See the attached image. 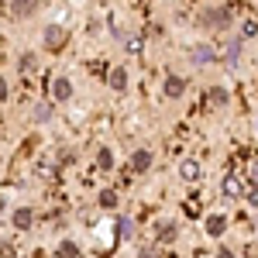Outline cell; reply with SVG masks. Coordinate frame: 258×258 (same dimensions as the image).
Here are the masks:
<instances>
[{
    "label": "cell",
    "mask_w": 258,
    "mask_h": 258,
    "mask_svg": "<svg viewBox=\"0 0 258 258\" xmlns=\"http://www.w3.org/2000/svg\"><path fill=\"white\" fill-rule=\"evenodd\" d=\"M203 231H207V238L220 241L227 234V214H207L203 217Z\"/></svg>",
    "instance_id": "cell-5"
},
{
    "label": "cell",
    "mask_w": 258,
    "mask_h": 258,
    "mask_svg": "<svg viewBox=\"0 0 258 258\" xmlns=\"http://www.w3.org/2000/svg\"><path fill=\"white\" fill-rule=\"evenodd\" d=\"M152 162H155V155H152V148H138L135 155H131V172H148L152 169Z\"/></svg>",
    "instance_id": "cell-11"
},
{
    "label": "cell",
    "mask_w": 258,
    "mask_h": 258,
    "mask_svg": "<svg viewBox=\"0 0 258 258\" xmlns=\"http://www.w3.org/2000/svg\"><path fill=\"white\" fill-rule=\"evenodd\" d=\"M97 162H100V169H114V152H110V148H100Z\"/></svg>",
    "instance_id": "cell-20"
},
{
    "label": "cell",
    "mask_w": 258,
    "mask_h": 258,
    "mask_svg": "<svg viewBox=\"0 0 258 258\" xmlns=\"http://www.w3.org/2000/svg\"><path fill=\"white\" fill-rule=\"evenodd\" d=\"M162 93H165V100H182V97H186V76L169 73L165 83H162Z\"/></svg>",
    "instance_id": "cell-6"
},
{
    "label": "cell",
    "mask_w": 258,
    "mask_h": 258,
    "mask_svg": "<svg viewBox=\"0 0 258 258\" xmlns=\"http://www.w3.org/2000/svg\"><path fill=\"white\" fill-rule=\"evenodd\" d=\"M210 100H214V103H227V100H231V93H227L224 86H214V90H210Z\"/></svg>",
    "instance_id": "cell-22"
},
{
    "label": "cell",
    "mask_w": 258,
    "mask_h": 258,
    "mask_svg": "<svg viewBox=\"0 0 258 258\" xmlns=\"http://www.w3.org/2000/svg\"><path fill=\"white\" fill-rule=\"evenodd\" d=\"M255 227H258V217H255Z\"/></svg>",
    "instance_id": "cell-29"
},
{
    "label": "cell",
    "mask_w": 258,
    "mask_h": 258,
    "mask_svg": "<svg viewBox=\"0 0 258 258\" xmlns=\"http://www.w3.org/2000/svg\"><path fill=\"white\" fill-rule=\"evenodd\" d=\"M200 176H203V165H200V159H182V162H179V179L197 182Z\"/></svg>",
    "instance_id": "cell-12"
},
{
    "label": "cell",
    "mask_w": 258,
    "mask_h": 258,
    "mask_svg": "<svg viewBox=\"0 0 258 258\" xmlns=\"http://www.w3.org/2000/svg\"><path fill=\"white\" fill-rule=\"evenodd\" d=\"M66 35H69V31H66V24H55V21H52V24H45V28H41V45H45L48 52H55V48L66 45Z\"/></svg>",
    "instance_id": "cell-4"
},
{
    "label": "cell",
    "mask_w": 258,
    "mask_h": 258,
    "mask_svg": "<svg viewBox=\"0 0 258 258\" xmlns=\"http://www.w3.org/2000/svg\"><path fill=\"white\" fill-rule=\"evenodd\" d=\"M220 62H224V66H231V69L238 66V62H241V38L227 41V48L220 52Z\"/></svg>",
    "instance_id": "cell-16"
},
{
    "label": "cell",
    "mask_w": 258,
    "mask_h": 258,
    "mask_svg": "<svg viewBox=\"0 0 258 258\" xmlns=\"http://www.w3.org/2000/svg\"><path fill=\"white\" fill-rule=\"evenodd\" d=\"M76 97V86H73V80L69 76H55V80L48 83V100L59 107V103H69V100Z\"/></svg>",
    "instance_id": "cell-2"
},
{
    "label": "cell",
    "mask_w": 258,
    "mask_h": 258,
    "mask_svg": "<svg viewBox=\"0 0 258 258\" xmlns=\"http://www.w3.org/2000/svg\"><path fill=\"white\" fill-rule=\"evenodd\" d=\"M7 97H11V86H7V80H4V76H0V103H4Z\"/></svg>",
    "instance_id": "cell-26"
},
{
    "label": "cell",
    "mask_w": 258,
    "mask_h": 258,
    "mask_svg": "<svg viewBox=\"0 0 258 258\" xmlns=\"http://www.w3.org/2000/svg\"><path fill=\"white\" fill-rule=\"evenodd\" d=\"M189 59H193V66H197V69L214 66V62H220V48H214L210 41H197V45L189 48Z\"/></svg>",
    "instance_id": "cell-3"
},
{
    "label": "cell",
    "mask_w": 258,
    "mask_h": 258,
    "mask_svg": "<svg viewBox=\"0 0 258 258\" xmlns=\"http://www.w3.org/2000/svg\"><path fill=\"white\" fill-rule=\"evenodd\" d=\"M55 258H83V248L73 238H62L59 244H55Z\"/></svg>",
    "instance_id": "cell-14"
},
{
    "label": "cell",
    "mask_w": 258,
    "mask_h": 258,
    "mask_svg": "<svg viewBox=\"0 0 258 258\" xmlns=\"http://www.w3.org/2000/svg\"><path fill=\"white\" fill-rule=\"evenodd\" d=\"M11 224H14V231H28V227L35 224V210H31V207H18V210L11 214Z\"/></svg>",
    "instance_id": "cell-13"
},
{
    "label": "cell",
    "mask_w": 258,
    "mask_h": 258,
    "mask_svg": "<svg viewBox=\"0 0 258 258\" xmlns=\"http://www.w3.org/2000/svg\"><path fill=\"white\" fill-rule=\"evenodd\" d=\"M248 186H251V182H248ZM244 200H248V203H251V207L258 210V186H251V189H244Z\"/></svg>",
    "instance_id": "cell-24"
},
{
    "label": "cell",
    "mask_w": 258,
    "mask_h": 258,
    "mask_svg": "<svg viewBox=\"0 0 258 258\" xmlns=\"http://www.w3.org/2000/svg\"><path fill=\"white\" fill-rule=\"evenodd\" d=\"M248 182H251V186H258V159L248 165Z\"/></svg>",
    "instance_id": "cell-25"
},
{
    "label": "cell",
    "mask_w": 258,
    "mask_h": 258,
    "mask_svg": "<svg viewBox=\"0 0 258 258\" xmlns=\"http://www.w3.org/2000/svg\"><path fill=\"white\" fill-rule=\"evenodd\" d=\"M244 189H248V186H244V179H241L238 172H227L224 182H220V193H224L227 200H241V197H244Z\"/></svg>",
    "instance_id": "cell-7"
},
{
    "label": "cell",
    "mask_w": 258,
    "mask_h": 258,
    "mask_svg": "<svg viewBox=\"0 0 258 258\" xmlns=\"http://www.w3.org/2000/svg\"><path fill=\"white\" fill-rule=\"evenodd\" d=\"M255 135H258V120H255Z\"/></svg>",
    "instance_id": "cell-28"
},
{
    "label": "cell",
    "mask_w": 258,
    "mask_h": 258,
    "mask_svg": "<svg viewBox=\"0 0 258 258\" xmlns=\"http://www.w3.org/2000/svg\"><path fill=\"white\" fill-rule=\"evenodd\" d=\"M135 234V224H131V217H117V241H127Z\"/></svg>",
    "instance_id": "cell-18"
},
{
    "label": "cell",
    "mask_w": 258,
    "mask_h": 258,
    "mask_svg": "<svg viewBox=\"0 0 258 258\" xmlns=\"http://www.w3.org/2000/svg\"><path fill=\"white\" fill-rule=\"evenodd\" d=\"M120 41H124V48H127L131 55H138L141 48H145V38H141L138 31H131V35H124V38H120Z\"/></svg>",
    "instance_id": "cell-17"
},
{
    "label": "cell",
    "mask_w": 258,
    "mask_h": 258,
    "mask_svg": "<svg viewBox=\"0 0 258 258\" xmlns=\"http://www.w3.org/2000/svg\"><path fill=\"white\" fill-rule=\"evenodd\" d=\"M18 66H21V73H35V66H38V59H35V55L28 52V55H21V59H18Z\"/></svg>",
    "instance_id": "cell-21"
},
{
    "label": "cell",
    "mask_w": 258,
    "mask_h": 258,
    "mask_svg": "<svg viewBox=\"0 0 258 258\" xmlns=\"http://www.w3.org/2000/svg\"><path fill=\"white\" fill-rule=\"evenodd\" d=\"M231 24H234V18H231V11L227 7H207V11H200V28H210V31H231Z\"/></svg>",
    "instance_id": "cell-1"
},
{
    "label": "cell",
    "mask_w": 258,
    "mask_h": 258,
    "mask_svg": "<svg viewBox=\"0 0 258 258\" xmlns=\"http://www.w3.org/2000/svg\"><path fill=\"white\" fill-rule=\"evenodd\" d=\"M217 258H234V251H231V248H224V244H220V248H217Z\"/></svg>",
    "instance_id": "cell-27"
},
{
    "label": "cell",
    "mask_w": 258,
    "mask_h": 258,
    "mask_svg": "<svg viewBox=\"0 0 258 258\" xmlns=\"http://www.w3.org/2000/svg\"><path fill=\"white\" fill-rule=\"evenodd\" d=\"M127 80H131V76H127V66H114V69L107 73V83H110L114 93H124V90H127Z\"/></svg>",
    "instance_id": "cell-10"
},
{
    "label": "cell",
    "mask_w": 258,
    "mask_h": 258,
    "mask_svg": "<svg viewBox=\"0 0 258 258\" xmlns=\"http://www.w3.org/2000/svg\"><path fill=\"white\" fill-rule=\"evenodd\" d=\"M117 193H114V189H103V193H100V207H103V210H117Z\"/></svg>",
    "instance_id": "cell-19"
},
{
    "label": "cell",
    "mask_w": 258,
    "mask_h": 258,
    "mask_svg": "<svg viewBox=\"0 0 258 258\" xmlns=\"http://www.w3.org/2000/svg\"><path fill=\"white\" fill-rule=\"evenodd\" d=\"M52 117H55V103L52 100H38L31 107V124H48Z\"/></svg>",
    "instance_id": "cell-8"
},
{
    "label": "cell",
    "mask_w": 258,
    "mask_h": 258,
    "mask_svg": "<svg viewBox=\"0 0 258 258\" xmlns=\"http://www.w3.org/2000/svg\"><path fill=\"white\" fill-rule=\"evenodd\" d=\"M258 35V21H244L241 24V38H255Z\"/></svg>",
    "instance_id": "cell-23"
},
{
    "label": "cell",
    "mask_w": 258,
    "mask_h": 258,
    "mask_svg": "<svg viewBox=\"0 0 258 258\" xmlns=\"http://www.w3.org/2000/svg\"><path fill=\"white\" fill-rule=\"evenodd\" d=\"M7 7H11V14H14V18L24 21V18H31V14L41 7V0H7Z\"/></svg>",
    "instance_id": "cell-9"
},
{
    "label": "cell",
    "mask_w": 258,
    "mask_h": 258,
    "mask_svg": "<svg viewBox=\"0 0 258 258\" xmlns=\"http://www.w3.org/2000/svg\"><path fill=\"white\" fill-rule=\"evenodd\" d=\"M176 234H179V224H176V220H159V224H155V238L165 241V244H169V241H176Z\"/></svg>",
    "instance_id": "cell-15"
}]
</instances>
